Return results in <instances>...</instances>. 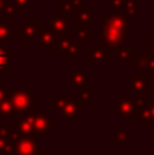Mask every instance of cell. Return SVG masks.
<instances>
[{
    "instance_id": "d6986e66",
    "label": "cell",
    "mask_w": 154,
    "mask_h": 155,
    "mask_svg": "<svg viewBox=\"0 0 154 155\" xmlns=\"http://www.w3.org/2000/svg\"><path fill=\"white\" fill-rule=\"evenodd\" d=\"M131 53H132V51L130 49V46L126 45V46H123V48H119V52H117L116 57L119 60H130Z\"/></svg>"
},
{
    "instance_id": "277c9868",
    "label": "cell",
    "mask_w": 154,
    "mask_h": 155,
    "mask_svg": "<svg viewBox=\"0 0 154 155\" xmlns=\"http://www.w3.org/2000/svg\"><path fill=\"white\" fill-rule=\"evenodd\" d=\"M112 110L117 113V116H123V117H139L138 107H136L135 102L130 99L128 94L124 95L122 101L117 102V105L112 107Z\"/></svg>"
},
{
    "instance_id": "e0dca14e",
    "label": "cell",
    "mask_w": 154,
    "mask_h": 155,
    "mask_svg": "<svg viewBox=\"0 0 154 155\" xmlns=\"http://www.w3.org/2000/svg\"><path fill=\"white\" fill-rule=\"evenodd\" d=\"M0 42H3V44L11 42L10 29H8V26H5L4 23H0Z\"/></svg>"
},
{
    "instance_id": "484cf974",
    "label": "cell",
    "mask_w": 154,
    "mask_h": 155,
    "mask_svg": "<svg viewBox=\"0 0 154 155\" xmlns=\"http://www.w3.org/2000/svg\"><path fill=\"white\" fill-rule=\"evenodd\" d=\"M149 155H154V150H149Z\"/></svg>"
},
{
    "instance_id": "8992f818",
    "label": "cell",
    "mask_w": 154,
    "mask_h": 155,
    "mask_svg": "<svg viewBox=\"0 0 154 155\" xmlns=\"http://www.w3.org/2000/svg\"><path fill=\"white\" fill-rule=\"evenodd\" d=\"M149 75L143 76L142 74H135L131 76V93L135 95H143L149 91Z\"/></svg>"
},
{
    "instance_id": "d4e9b609",
    "label": "cell",
    "mask_w": 154,
    "mask_h": 155,
    "mask_svg": "<svg viewBox=\"0 0 154 155\" xmlns=\"http://www.w3.org/2000/svg\"><path fill=\"white\" fill-rule=\"evenodd\" d=\"M149 42L154 45V33H150V34H149Z\"/></svg>"
},
{
    "instance_id": "7a4b0ae2",
    "label": "cell",
    "mask_w": 154,
    "mask_h": 155,
    "mask_svg": "<svg viewBox=\"0 0 154 155\" xmlns=\"http://www.w3.org/2000/svg\"><path fill=\"white\" fill-rule=\"evenodd\" d=\"M7 95L14 107V116L27 114L30 107L35 102V94L23 88H7Z\"/></svg>"
},
{
    "instance_id": "4316f807",
    "label": "cell",
    "mask_w": 154,
    "mask_h": 155,
    "mask_svg": "<svg viewBox=\"0 0 154 155\" xmlns=\"http://www.w3.org/2000/svg\"><path fill=\"white\" fill-rule=\"evenodd\" d=\"M150 80H153V82H154V74H152V75H150Z\"/></svg>"
},
{
    "instance_id": "4fadbf2b",
    "label": "cell",
    "mask_w": 154,
    "mask_h": 155,
    "mask_svg": "<svg viewBox=\"0 0 154 155\" xmlns=\"http://www.w3.org/2000/svg\"><path fill=\"white\" fill-rule=\"evenodd\" d=\"M40 44L44 46L45 49H55L56 48V40H55V37L52 35L51 31H48V30H40Z\"/></svg>"
},
{
    "instance_id": "2e32d148",
    "label": "cell",
    "mask_w": 154,
    "mask_h": 155,
    "mask_svg": "<svg viewBox=\"0 0 154 155\" xmlns=\"http://www.w3.org/2000/svg\"><path fill=\"white\" fill-rule=\"evenodd\" d=\"M112 142L120 143V142H130V132L128 131H112Z\"/></svg>"
},
{
    "instance_id": "ffe728a7",
    "label": "cell",
    "mask_w": 154,
    "mask_h": 155,
    "mask_svg": "<svg viewBox=\"0 0 154 155\" xmlns=\"http://www.w3.org/2000/svg\"><path fill=\"white\" fill-rule=\"evenodd\" d=\"M67 95L65 94H57L56 98H55V102H56V105H55V107H56L57 112H60L63 107V105L65 104V101H67Z\"/></svg>"
},
{
    "instance_id": "8fae6325",
    "label": "cell",
    "mask_w": 154,
    "mask_h": 155,
    "mask_svg": "<svg viewBox=\"0 0 154 155\" xmlns=\"http://www.w3.org/2000/svg\"><path fill=\"white\" fill-rule=\"evenodd\" d=\"M86 70H70V87H82L86 82Z\"/></svg>"
},
{
    "instance_id": "9a60e30c",
    "label": "cell",
    "mask_w": 154,
    "mask_h": 155,
    "mask_svg": "<svg viewBox=\"0 0 154 155\" xmlns=\"http://www.w3.org/2000/svg\"><path fill=\"white\" fill-rule=\"evenodd\" d=\"M10 52L0 48V74H4L10 68Z\"/></svg>"
},
{
    "instance_id": "6da1fadb",
    "label": "cell",
    "mask_w": 154,
    "mask_h": 155,
    "mask_svg": "<svg viewBox=\"0 0 154 155\" xmlns=\"http://www.w3.org/2000/svg\"><path fill=\"white\" fill-rule=\"evenodd\" d=\"M126 34H127V25L123 21H113V23H109L108 26H105L101 33V42L105 46V49H108L109 52L112 49H119V46L122 45L123 40H124Z\"/></svg>"
},
{
    "instance_id": "ac0fdd59",
    "label": "cell",
    "mask_w": 154,
    "mask_h": 155,
    "mask_svg": "<svg viewBox=\"0 0 154 155\" xmlns=\"http://www.w3.org/2000/svg\"><path fill=\"white\" fill-rule=\"evenodd\" d=\"M93 97V88L92 87H87V86H82V90H81V102L82 105H85L83 102H89Z\"/></svg>"
},
{
    "instance_id": "603a6c76",
    "label": "cell",
    "mask_w": 154,
    "mask_h": 155,
    "mask_svg": "<svg viewBox=\"0 0 154 155\" xmlns=\"http://www.w3.org/2000/svg\"><path fill=\"white\" fill-rule=\"evenodd\" d=\"M5 97H7V86L4 82H0V104Z\"/></svg>"
},
{
    "instance_id": "cb8c5ba5",
    "label": "cell",
    "mask_w": 154,
    "mask_h": 155,
    "mask_svg": "<svg viewBox=\"0 0 154 155\" xmlns=\"http://www.w3.org/2000/svg\"><path fill=\"white\" fill-rule=\"evenodd\" d=\"M76 35H78V37H81V42L83 44L85 41H86V38H87V37H90L92 34H90V33H89V34H82V33H76Z\"/></svg>"
},
{
    "instance_id": "5bb4252c",
    "label": "cell",
    "mask_w": 154,
    "mask_h": 155,
    "mask_svg": "<svg viewBox=\"0 0 154 155\" xmlns=\"http://www.w3.org/2000/svg\"><path fill=\"white\" fill-rule=\"evenodd\" d=\"M11 116H14V107H12V104H11L10 98H8V95H7L2 101V104H0V117L8 118V117H11Z\"/></svg>"
},
{
    "instance_id": "44dd1931",
    "label": "cell",
    "mask_w": 154,
    "mask_h": 155,
    "mask_svg": "<svg viewBox=\"0 0 154 155\" xmlns=\"http://www.w3.org/2000/svg\"><path fill=\"white\" fill-rule=\"evenodd\" d=\"M52 26H55L53 30H55V31H57V33H60V34L65 31V22L53 21V22H52Z\"/></svg>"
},
{
    "instance_id": "5b68a950",
    "label": "cell",
    "mask_w": 154,
    "mask_h": 155,
    "mask_svg": "<svg viewBox=\"0 0 154 155\" xmlns=\"http://www.w3.org/2000/svg\"><path fill=\"white\" fill-rule=\"evenodd\" d=\"M14 147L16 155H35L38 144L32 136H22L14 143Z\"/></svg>"
},
{
    "instance_id": "ba28073f",
    "label": "cell",
    "mask_w": 154,
    "mask_h": 155,
    "mask_svg": "<svg viewBox=\"0 0 154 155\" xmlns=\"http://www.w3.org/2000/svg\"><path fill=\"white\" fill-rule=\"evenodd\" d=\"M59 48L62 49L63 56H65L68 59V61H74L75 57L79 56L81 51H79V46H76L72 41H70L68 38H62L59 41Z\"/></svg>"
},
{
    "instance_id": "7402d4cb",
    "label": "cell",
    "mask_w": 154,
    "mask_h": 155,
    "mask_svg": "<svg viewBox=\"0 0 154 155\" xmlns=\"http://www.w3.org/2000/svg\"><path fill=\"white\" fill-rule=\"evenodd\" d=\"M145 70L149 72V78H150L152 74H154V57H149V59H147V63H146Z\"/></svg>"
},
{
    "instance_id": "3957f363",
    "label": "cell",
    "mask_w": 154,
    "mask_h": 155,
    "mask_svg": "<svg viewBox=\"0 0 154 155\" xmlns=\"http://www.w3.org/2000/svg\"><path fill=\"white\" fill-rule=\"evenodd\" d=\"M55 128V120L46 116V113L33 114V134L37 136H48L51 129Z\"/></svg>"
},
{
    "instance_id": "52a82bcc",
    "label": "cell",
    "mask_w": 154,
    "mask_h": 155,
    "mask_svg": "<svg viewBox=\"0 0 154 155\" xmlns=\"http://www.w3.org/2000/svg\"><path fill=\"white\" fill-rule=\"evenodd\" d=\"M112 57L111 52L106 51L105 48L100 45H94L90 51H87L86 53V59L87 61H97V63H101V61H109Z\"/></svg>"
},
{
    "instance_id": "9c48e42d",
    "label": "cell",
    "mask_w": 154,
    "mask_h": 155,
    "mask_svg": "<svg viewBox=\"0 0 154 155\" xmlns=\"http://www.w3.org/2000/svg\"><path fill=\"white\" fill-rule=\"evenodd\" d=\"M147 59H149V53L146 51H141V52H132L130 56V63H131V68L136 71V74H142V71L146 67Z\"/></svg>"
},
{
    "instance_id": "83f0119b",
    "label": "cell",
    "mask_w": 154,
    "mask_h": 155,
    "mask_svg": "<svg viewBox=\"0 0 154 155\" xmlns=\"http://www.w3.org/2000/svg\"><path fill=\"white\" fill-rule=\"evenodd\" d=\"M153 101H154V98H153Z\"/></svg>"
},
{
    "instance_id": "30bf717a",
    "label": "cell",
    "mask_w": 154,
    "mask_h": 155,
    "mask_svg": "<svg viewBox=\"0 0 154 155\" xmlns=\"http://www.w3.org/2000/svg\"><path fill=\"white\" fill-rule=\"evenodd\" d=\"M79 107H81V102L78 101H65V104L63 105L62 110H60V113H62L63 117H70V118H78L79 117Z\"/></svg>"
},
{
    "instance_id": "7c38bea8",
    "label": "cell",
    "mask_w": 154,
    "mask_h": 155,
    "mask_svg": "<svg viewBox=\"0 0 154 155\" xmlns=\"http://www.w3.org/2000/svg\"><path fill=\"white\" fill-rule=\"evenodd\" d=\"M18 131L22 136H33V114L27 113V116H25L18 124Z\"/></svg>"
}]
</instances>
